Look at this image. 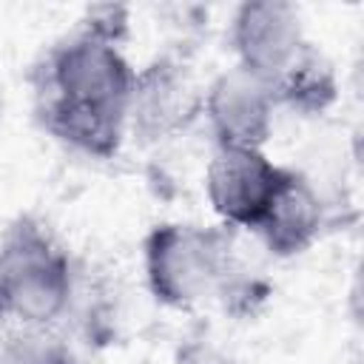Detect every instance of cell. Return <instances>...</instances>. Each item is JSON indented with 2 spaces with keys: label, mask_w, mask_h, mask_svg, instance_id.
Listing matches in <instances>:
<instances>
[{
  "label": "cell",
  "mask_w": 364,
  "mask_h": 364,
  "mask_svg": "<svg viewBox=\"0 0 364 364\" xmlns=\"http://www.w3.org/2000/svg\"><path fill=\"white\" fill-rule=\"evenodd\" d=\"M327 228V205L316 185L296 168L287 176L264 210L262 222L253 228L259 242L276 259H293L307 253Z\"/></svg>",
  "instance_id": "8"
},
{
  "label": "cell",
  "mask_w": 364,
  "mask_h": 364,
  "mask_svg": "<svg viewBox=\"0 0 364 364\" xmlns=\"http://www.w3.org/2000/svg\"><path fill=\"white\" fill-rule=\"evenodd\" d=\"M3 117H6V91L0 85V125H3Z\"/></svg>",
  "instance_id": "13"
},
{
  "label": "cell",
  "mask_w": 364,
  "mask_h": 364,
  "mask_svg": "<svg viewBox=\"0 0 364 364\" xmlns=\"http://www.w3.org/2000/svg\"><path fill=\"white\" fill-rule=\"evenodd\" d=\"M202 117L216 148H262L273 134L276 102L270 85L236 63L219 71L205 88Z\"/></svg>",
  "instance_id": "6"
},
{
  "label": "cell",
  "mask_w": 364,
  "mask_h": 364,
  "mask_svg": "<svg viewBox=\"0 0 364 364\" xmlns=\"http://www.w3.org/2000/svg\"><path fill=\"white\" fill-rule=\"evenodd\" d=\"M287 176L262 148H216L205 171V196L222 225L253 230Z\"/></svg>",
  "instance_id": "5"
},
{
  "label": "cell",
  "mask_w": 364,
  "mask_h": 364,
  "mask_svg": "<svg viewBox=\"0 0 364 364\" xmlns=\"http://www.w3.org/2000/svg\"><path fill=\"white\" fill-rule=\"evenodd\" d=\"M34 117L48 136H54L65 148L94 156V159H114L122 151V142L128 136L125 117H119V114H102V111L71 108V105L37 100Z\"/></svg>",
  "instance_id": "10"
},
{
  "label": "cell",
  "mask_w": 364,
  "mask_h": 364,
  "mask_svg": "<svg viewBox=\"0 0 364 364\" xmlns=\"http://www.w3.org/2000/svg\"><path fill=\"white\" fill-rule=\"evenodd\" d=\"M205 105V88L173 54H156L134 74L125 125L139 145H159L182 136Z\"/></svg>",
  "instance_id": "4"
},
{
  "label": "cell",
  "mask_w": 364,
  "mask_h": 364,
  "mask_svg": "<svg viewBox=\"0 0 364 364\" xmlns=\"http://www.w3.org/2000/svg\"><path fill=\"white\" fill-rule=\"evenodd\" d=\"M228 40L236 54V65L270 85L307 37L296 3L245 0L230 17Z\"/></svg>",
  "instance_id": "7"
},
{
  "label": "cell",
  "mask_w": 364,
  "mask_h": 364,
  "mask_svg": "<svg viewBox=\"0 0 364 364\" xmlns=\"http://www.w3.org/2000/svg\"><path fill=\"white\" fill-rule=\"evenodd\" d=\"M74 264L34 213H17L0 233V327L51 330L71 307Z\"/></svg>",
  "instance_id": "1"
},
{
  "label": "cell",
  "mask_w": 364,
  "mask_h": 364,
  "mask_svg": "<svg viewBox=\"0 0 364 364\" xmlns=\"http://www.w3.org/2000/svg\"><path fill=\"white\" fill-rule=\"evenodd\" d=\"M0 364H71V355L51 330L0 327Z\"/></svg>",
  "instance_id": "11"
},
{
  "label": "cell",
  "mask_w": 364,
  "mask_h": 364,
  "mask_svg": "<svg viewBox=\"0 0 364 364\" xmlns=\"http://www.w3.org/2000/svg\"><path fill=\"white\" fill-rule=\"evenodd\" d=\"M276 108H290L301 117L327 114L338 100V74L333 60L310 40L287 60V65L270 80Z\"/></svg>",
  "instance_id": "9"
},
{
  "label": "cell",
  "mask_w": 364,
  "mask_h": 364,
  "mask_svg": "<svg viewBox=\"0 0 364 364\" xmlns=\"http://www.w3.org/2000/svg\"><path fill=\"white\" fill-rule=\"evenodd\" d=\"M236 267V230L222 222H159L142 239L148 293L173 310L216 299Z\"/></svg>",
  "instance_id": "2"
},
{
  "label": "cell",
  "mask_w": 364,
  "mask_h": 364,
  "mask_svg": "<svg viewBox=\"0 0 364 364\" xmlns=\"http://www.w3.org/2000/svg\"><path fill=\"white\" fill-rule=\"evenodd\" d=\"M134 74L136 68L119 43H111L77 23V28L51 43L34 65V102L48 100L125 117Z\"/></svg>",
  "instance_id": "3"
},
{
  "label": "cell",
  "mask_w": 364,
  "mask_h": 364,
  "mask_svg": "<svg viewBox=\"0 0 364 364\" xmlns=\"http://www.w3.org/2000/svg\"><path fill=\"white\" fill-rule=\"evenodd\" d=\"M171 364H236V361L210 338H185L173 350Z\"/></svg>",
  "instance_id": "12"
}]
</instances>
